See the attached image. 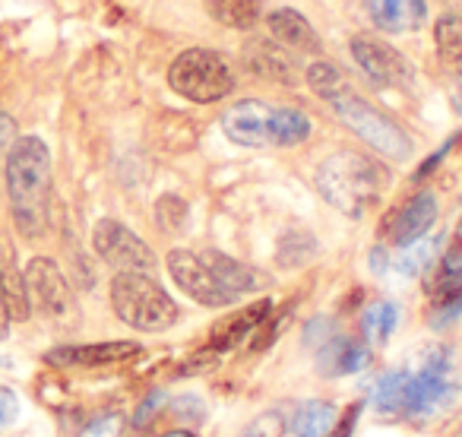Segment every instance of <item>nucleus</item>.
<instances>
[{
  "label": "nucleus",
  "instance_id": "obj_14",
  "mask_svg": "<svg viewBox=\"0 0 462 437\" xmlns=\"http://www.w3.org/2000/svg\"><path fill=\"white\" fill-rule=\"evenodd\" d=\"M365 7L371 14L374 26L390 35L415 33L428 20V4L424 0H365Z\"/></svg>",
  "mask_w": 462,
  "mask_h": 437
},
{
  "label": "nucleus",
  "instance_id": "obj_25",
  "mask_svg": "<svg viewBox=\"0 0 462 437\" xmlns=\"http://www.w3.org/2000/svg\"><path fill=\"white\" fill-rule=\"evenodd\" d=\"M434 254H437V238H418L402 247V254L393 260V270L402 273V276H421L434 264Z\"/></svg>",
  "mask_w": 462,
  "mask_h": 437
},
{
  "label": "nucleus",
  "instance_id": "obj_24",
  "mask_svg": "<svg viewBox=\"0 0 462 437\" xmlns=\"http://www.w3.org/2000/svg\"><path fill=\"white\" fill-rule=\"evenodd\" d=\"M396 323H399V308L393 302H377L365 311L361 317V330H365V339L380 346L386 342L393 333H396Z\"/></svg>",
  "mask_w": 462,
  "mask_h": 437
},
{
  "label": "nucleus",
  "instance_id": "obj_18",
  "mask_svg": "<svg viewBox=\"0 0 462 437\" xmlns=\"http://www.w3.org/2000/svg\"><path fill=\"white\" fill-rule=\"evenodd\" d=\"M245 64L251 73L266 79H276V83H291V64L285 48H276L273 42H251L245 48Z\"/></svg>",
  "mask_w": 462,
  "mask_h": 437
},
{
  "label": "nucleus",
  "instance_id": "obj_30",
  "mask_svg": "<svg viewBox=\"0 0 462 437\" xmlns=\"http://www.w3.org/2000/svg\"><path fill=\"white\" fill-rule=\"evenodd\" d=\"M79 437H121V415H102L92 424H86V431Z\"/></svg>",
  "mask_w": 462,
  "mask_h": 437
},
{
  "label": "nucleus",
  "instance_id": "obj_27",
  "mask_svg": "<svg viewBox=\"0 0 462 437\" xmlns=\"http://www.w3.org/2000/svg\"><path fill=\"white\" fill-rule=\"evenodd\" d=\"M308 83H310V89H314L320 98H327V102L336 96V92H342L348 86L346 77H342V73L336 70V67H329V64H314V67H310Z\"/></svg>",
  "mask_w": 462,
  "mask_h": 437
},
{
  "label": "nucleus",
  "instance_id": "obj_5",
  "mask_svg": "<svg viewBox=\"0 0 462 437\" xmlns=\"http://www.w3.org/2000/svg\"><path fill=\"white\" fill-rule=\"evenodd\" d=\"M168 86L187 102H218L235 89V77L222 54L190 48L174 58L171 70H168Z\"/></svg>",
  "mask_w": 462,
  "mask_h": 437
},
{
  "label": "nucleus",
  "instance_id": "obj_32",
  "mask_svg": "<svg viewBox=\"0 0 462 437\" xmlns=\"http://www.w3.org/2000/svg\"><path fill=\"white\" fill-rule=\"evenodd\" d=\"M10 330V314H7V302H4V292H0V339L7 336Z\"/></svg>",
  "mask_w": 462,
  "mask_h": 437
},
{
  "label": "nucleus",
  "instance_id": "obj_7",
  "mask_svg": "<svg viewBox=\"0 0 462 437\" xmlns=\"http://www.w3.org/2000/svg\"><path fill=\"white\" fill-rule=\"evenodd\" d=\"M92 247L117 273H149L155 266V254L149 251L146 241L130 232L127 226L115 222V218L98 222L96 232H92Z\"/></svg>",
  "mask_w": 462,
  "mask_h": 437
},
{
  "label": "nucleus",
  "instance_id": "obj_12",
  "mask_svg": "<svg viewBox=\"0 0 462 437\" xmlns=\"http://www.w3.org/2000/svg\"><path fill=\"white\" fill-rule=\"evenodd\" d=\"M434 218H437L434 193H418V197L405 200V203L399 206L390 218H386L383 235H386L390 245L405 247V245H411V241L424 238L428 228L434 226Z\"/></svg>",
  "mask_w": 462,
  "mask_h": 437
},
{
  "label": "nucleus",
  "instance_id": "obj_19",
  "mask_svg": "<svg viewBox=\"0 0 462 437\" xmlns=\"http://www.w3.org/2000/svg\"><path fill=\"white\" fill-rule=\"evenodd\" d=\"M203 260H206V266L216 273L218 283H222L235 298L245 295V292L260 289V276L251 270V266H245V264H238V260L225 257V254H218V251H206Z\"/></svg>",
  "mask_w": 462,
  "mask_h": 437
},
{
  "label": "nucleus",
  "instance_id": "obj_13",
  "mask_svg": "<svg viewBox=\"0 0 462 437\" xmlns=\"http://www.w3.org/2000/svg\"><path fill=\"white\" fill-rule=\"evenodd\" d=\"M140 355L136 342H98V346H67L54 349L48 355L51 365L60 367H105V365H121V361Z\"/></svg>",
  "mask_w": 462,
  "mask_h": 437
},
{
  "label": "nucleus",
  "instance_id": "obj_33",
  "mask_svg": "<svg viewBox=\"0 0 462 437\" xmlns=\"http://www.w3.org/2000/svg\"><path fill=\"white\" fill-rule=\"evenodd\" d=\"M162 437H197V434H190V431H168V434H162Z\"/></svg>",
  "mask_w": 462,
  "mask_h": 437
},
{
  "label": "nucleus",
  "instance_id": "obj_28",
  "mask_svg": "<svg viewBox=\"0 0 462 437\" xmlns=\"http://www.w3.org/2000/svg\"><path fill=\"white\" fill-rule=\"evenodd\" d=\"M285 431H289V422L279 412H263V415H257L247 424L241 437H282Z\"/></svg>",
  "mask_w": 462,
  "mask_h": 437
},
{
  "label": "nucleus",
  "instance_id": "obj_3",
  "mask_svg": "<svg viewBox=\"0 0 462 437\" xmlns=\"http://www.w3.org/2000/svg\"><path fill=\"white\" fill-rule=\"evenodd\" d=\"M314 184L329 206L352 218H361L367 209L380 203L386 187V172L358 153H333L320 162Z\"/></svg>",
  "mask_w": 462,
  "mask_h": 437
},
{
  "label": "nucleus",
  "instance_id": "obj_16",
  "mask_svg": "<svg viewBox=\"0 0 462 437\" xmlns=\"http://www.w3.org/2000/svg\"><path fill=\"white\" fill-rule=\"evenodd\" d=\"M430 298H434V321H449L462 311V264L456 257L443 260Z\"/></svg>",
  "mask_w": 462,
  "mask_h": 437
},
{
  "label": "nucleus",
  "instance_id": "obj_26",
  "mask_svg": "<svg viewBox=\"0 0 462 437\" xmlns=\"http://www.w3.org/2000/svg\"><path fill=\"white\" fill-rule=\"evenodd\" d=\"M310 134V121L298 108H276V146H298Z\"/></svg>",
  "mask_w": 462,
  "mask_h": 437
},
{
  "label": "nucleus",
  "instance_id": "obj_31",
  "mask_svg": "<svg viewBox=\"0 0 462 437\" xmlns=\"http://www.w3.org/2000/svg\"><path fill=\"white\" fill-rule=\"evenodd\" d=\"M16 140H20V136H16V124H14V117L0 115V155L10 153V146H14Z\"/></svg>",
  "mask_w": 462,
  "mask_h": 437
},
{
  "label": "nucleus",
  "instance_id": "obj_9",
  "mask_svg": "<svg viewBox=\"0 0 462 437\" xmlns=\"http://www.w3.org/2000/svg\"><path fill=\"white\" fill-rule=\"evenodd\" d=\"M168 273L171 279L203 308H225V304L238 302L222 283L216 279V273L206 266L203 254L190 251H171L168 254Z\"/></svg>",
  "mask_w": 462,
  "mask_h": 437
},
{
  "label": "nucleus",
  "instance_id": "obj_21",
  "mask_svg": "<svg viewBox=\"0 0 462 437\" xmlns=\"http://www.w3.org/2000/svg\"><path fill=\"white\" fill-rule=\"evenodd\" d=\"M336 424V409L329 403H304L295 409V415L289 418V431L295 437H327Z\"/></svg>",
  "mask_w": 462,
  "mask_h": 437
},
{
  "label": "nucleus",
  "instance_id": "obj_4",
  "mask_svg": "<svg viewBox=\"0 0 462 437\" xmlns=\"http://www.w3.org/2000/svg\"><path fill=\"white\" fill-rule=\"evenodd\" d=\"M111 308L140 333H162L178 321L174 298L149 273H117L111 279Z\"/></svg>",
  "mask_w": 462,
  "mask_h": 437
},
{
  "label": "nucleus",
  "instance_id": "obj_1",
  "mask_svg": "<svg viewBox=\"0 0 462 437\" xmlns=\"http://www.w3.org/2000/svg\"><path fill=\"white\" fill-rule=\"evenodd\" d=\"M7 197L26 238H42L51 203V153L39 136H23L7 153Z\"/></svg>",
  "mask_w": 462,
  "mask_h": 437
},
{
  "label": "nucleus",
  "instance_id": "obj_20",
  "mask_svg": "<svg viewBox=\"0 0 462 437\" xmlns=\"http://www.w3.org/2000/svg\"><path fill=\"white\" fill-rule=\"evenodd\" d=\"M206 10L225 29H254L263 16V0H206Z\"/></svg>",
  "mask_w": 462,
  "mask_h": 437
},
{
  "label": "nucleus",
  "instance_id": "obj_23",
  "mask_svg": "<svg viewBox=\"0 0 462 437\" xmlns=\"http://www.w3.org/2000/svg\"><path fill=\"white\" fill-rule=\"evenodd\" d=\"M0 292H4V302H7L10 321H29L32 314V304H29L26 279L14 266H0Z\"/></svg>",
  "mask_w": 462,
  "mask_h": 437
},
{
  "label": "nucleus",
  "instance_id": "obj_8",
  "mask_svg": "<svg viewBox=\"0 0 462 437\" xmlns=\"http://www.w3.org/2000/svg\"><path fill=\"white\" fill-rule=\"evenodd\" d=\"M23 279H26L29 304H32V308H39L42 314L51 317V321H67V317H73V311H77L73 292L54 260L35 257L32 264L26 266Z\"/></svg>",
  "mask_w": 462,
  "mask_h": 437
},
{
  "label": "nucleus",
  "instance_id": "obj_22",
  "mask_svg": "<svg viewBox=\"0 0 462 437\" xmlns=\"http://www.w3.org/2000/svg\"><path fill=\"white\" fill-rule=\"evenodd\" d=\"M434 39L443 67L462 83V16H447V20L437 23Z\"/></svg>",
  "mask_w": 462,
  "mask_h": 437
},
{
  "label": "nucleus",
  "instance_id": "obj_2",
  "mask_svg": "<svg viewBox=\"0 0 462 437\" xmlns=\"http://www.w3.org/2000/svg\"><path fill=\"white\" fill-rule=\"evenodd\" d=\"M459 396V374L453 361L434 355L424 361L418 371H393L374 390V403L380 412L409 418H428L434 412H443Z\"/></svg>",
  "mask_w": 462,
  "mask_h": 437
},
{
  "label": "nucleus",
  "instance_id": "obj_6",
  "mask_svg": "<svg viewBox=\"0 0 462 437\" xmlns=\"http://www.w3.org/2000/svg\"><path fill=\"white\" fill-rule=\"evenodd\" d=\"M329 105H333L336 115H339L367 146L377 149L380 155H386V159H409L411 155V143H409V136L399 130V124H393L386 115H380V111L374 108L371 102H365L352 86L336 92V96L329 98Z\"/></svg>",
  "mask_w": 462,
  "mask_h": 437
},
{
  "label": "nucleus",
  "instance_id": "obj_15",
  "mask_svg": "<svg viewBox=\"0 0 462 437\" xmlns=\"http://www.w3.org/2000/svg\"><path fill=\"white\" fill-rule=\"evenodd\" d=\"M266 29H270V35L285 51H289V48L291 51H314L317 48L314 29H310V23L304 20L298 10H276V14H270Z\"/></svg>",
  "mask_w": 462,
  "mask_h": 437
},
{
  "label": "nucleus",
  "instance_id": "obj_29",
  "mask_svg": "<svg viewBox=\"0 0 462 437\" xmlns=\"http://www.w3.org/2000/svg\"><path fill=\"white\" fill-rule=\"evenodd\" d=\"M16 418H20V399H16L14 390L0 386V431L14 428Z\"/></svg>",
  "mask_w": 462,
  "mask_h": 437
},
{
  "label": "nucleus",
  "instance_id": "obj_17",
  "mask_svg": "<svg viewBox=\"0 0 462 437\" xmlns=\"http://www.w3.org/2000/svg\"><path fill=\"white\" fill-rule=\"evenodd\" d=\"M320 371L327 377H342V374H355L367 367L371 355H367L365 342L358 339H329L327 349H320Z\"/></svg>",
  "mask_w": 462,
  "mask_h": 437
},
{
  "label": "nucleus",
  "instance_id": "obj_10",
  "mask_svg": "<svg viewBox=\"0 0 462 437\" xmlns=\"http://www.w3.org/2000/svg\"><path fill=\"white\" fill-rule=\"evenodd\" d=\"M222 130L238 146H276V108L266 102H257V98H245V102L231 105L222 115Z\"/></svg>",
  "mask_w": 462,
  "mask_h": 437
},
{
  "label": "nucleus",
  "instance_id": "obj_11",
  "mask_svg": "<svg viewBox=\"0 0 462 437\" xmlns=\"http://www.w3.org/2000/svg\"><path fill=\"white\" fill-rule=\"evenodd\" d=\"M352 54L355 64L383 86H409L415 79V70H411L409 60L393 45H386L383 39H377V35H355Z\"/></svg>",
  "mask_w": 462,
  "mask_h": 437
}]
</instances>
